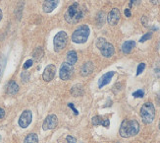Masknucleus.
Segmentation results:
<instances>
[{"instance_id":"33","label":"nucleus","mask_w":160,"mask_h":143,"mask_svg":"<svg viewBox=\"0 0 160 143\" xmlns=\"http://www.w3.org/2000/svg\"><path fill=\"white\" fill-rule=\"evenodd\" d=\"M125 15H126V17H131L132 16V13H131V11H130V9H125Z\"/></svg>"},{"instance_id":"11","label":"nucleus","mask_w":160,"mask_h":143,"mask_svg":"<svg viewBox=\"0 0 160 143\" xmlns=\"http://www.w3.org/2000/svg\"><path fill=\"white\" fill-rule=\"evenodd\" d=\"M120 11L118 8H113L112 10H111L108 14V17H107V21L109 25L111 26H115L118 24V22H119L120 20Z\"/></svg>"},{"instance_id":"30","label":"nucleus","mask_w":160,"mask_h":143,"mask_svg":"<svg viewBox=\"0 0 160 143\" xmlns=\"http://www.w3.org/2000/svg\"><path fill=\"white\" fill-rule=\"evenodd\" d=\"M66 140H67V143H76V138H74L73 136H70V135H68L66 137Z\"/></svg>"},{"instance_id":"26","label":"nucleus","mask_w":160,"mask_h":143,"mask_svg":"<svg viewBox=\"0 0 160 143\" xmlns=\"http://www.w3.org/2000/svg\"><path fill=\"white\" fill-rule=\"evenodd\" d=\"M21 77H22L23 82H27L30 79V74H29V72H23L22 75H21Z\"/></svg>"},{"instance_id":"39","label":"nucleus","mask_w":160,"mask_h":143,"mask_svg":"<svg viewBox=\"0 0 160 143\" xmlns=\"http://www.w3.org/2000/svg\"><path fill=\"white\" fill-rule=\"evenodd\" d=\"M159 129H160V123H159Z\"/></svg>"},{"instance_id":"16","label":"nucleus","mask_w":160,"mask_h":143,"mask_svg":"<svg viewBox=\"0 0 160 143\" xmlns=\"http://www.w3.org/2000/svg\"><path fill=\"white\" fill-rule=\"evenodd\" d=\"M135 47H136V42L134 41H125L122 46V52L124 53L128 54L133 51V48Z\"/></svg>"},{"instance_id":"1","label":"nucleus","mask_w":160,"mask_h":143,"mask_svg":"<svg viewBox=\"0 0 160 143\" xmlns=\"http://www.w3.org/2000/svg\"><path fill=\"white\" fill-rule=\"evenodd\" d=\"M85 16V9L79 3H73L68 7L64 14L65 21L69 24H76Z\"/></svg>"},{"instance_id":"21","label":"nucleus","mask_w":160,"mask_h":143,"mask_svg":"<svg viewBox=\"0 0 160 143\" xmlns=\"http://www.w3.org/2000/svg\"><path fill=\"white\" fill-rule=\"evenodd\" d=\"M71 92H72V94L74 96H81L82 94L83 90H82L81 85H76V86H74V87L72 88V91Z\"/></svg>"},{"instance_id":"14","label":"nucleus","mask_w":160,"mask_h":143,"mask_svg":"<svg viewBox=\"0 0 160 143\" xmlns=\"http://www.w3.org/2000/svg\"><path fill=\"white\" fill-rule=\"evenodd\" d=\"M113 76H114V72H113V71H110V72H107V73H105L104 75H102L100 77V79H99V82H98L99 88H102L105 85H107L110 82V80L112 79Z\"/></svg>"},{"instance_id":"27","label":"nucleus","mask_w":160,"mask_h":143,"mask_svg":"<svg viewBox=\"0 0 160 143\" xmlns=\"http://www.w3.org/2000/svg\"><path fill=\"white\" fill-rule=\"evenodd\" d=\"M104 13L103 12H100L98 15H97V20H99L100 22H99V25H102L104 23Z\"/></svg>"},{"instance_id":"20","label":"nucleus","mask_w":160,"mask_h":143,"mask_svg":"<svg viewBox=\"0 0 160 143\" xmlns=\"http://www.w3.org/2000/svg\"><path fill=\"white\" fill-rule=\"evenodd\" d=\"M43 54H44V52L42 51V48H41V47H38V48L34 49V52L32 53V56H33L34 59L38 60V59H40L41 57L43 56Z\"/></svg>"},{"instance_id":"4","label":"nucleus","mask_w":160,"mask_h":143,"mask_svg":"<svg viewBox=\"0 0 160 143\" xmlns=\"http://www.w3.org/2000/svg\"><path fill=\"white\" fill-rule=\"evenodd\" d=\"M89 33H90V30L88 26L87 25L81 26L73 33L72 41L76 42V44H83V42H86L88 41L89 37Z\"/></svg>"},{"instance_id":"25","label":"nucleus","mask_w":160,"mask_h":143,"mask_svg":"<svg viewBox=\"0 0 160 143\" xmlns=\"http://www.w3.org/2000/svg\"><path fill=\"white\" fill-rule=\"evenodd\" d=\"M154 73L157 77H160V62H157L154 66Z\"/></svg>"},{"instance_id":"9","label":"nucleus","mask_w":160,"mask_h":143,"mask_svg":"<svg viewBox=\"0 0 160 143\" xmlns=\"http://www.w3.org/2000/svg\"><path fill=\"white\" fill-rule=\"evenodd\" d=\"M32 119V112L29 111V110L24 111L23 113L21 114L20 118H19V125L22 128H26V127H28L31 124Z\"/></svg>"},{"instance_id":"38","label":"nucleus","mask_w":160,"mask_h":143,"mask_svg":"<svg viewBox=\"0 0 160 143\" xmlns=\"http://www.w3.org/2000/svg\"><path fill=\"white\" fill-rule=\"evenodd\" d=\"M157 101L160 103V94H159V95H158V97H157Z\"/></svg>"},{"instance_id":"3","label":"nucleus","mask_w":160,"mask_h":143,"mask_svg":"<svg viewBox=\"0 0 160 143\" xmlns=\"http://www.w3.org/2000/svg\"><path fill=\"white\" fill-rule=\"evenodd\" d=\"M141 117L144 124H151L155 118V109L153 104L150 102L143 104L141 109Z\"/></svg>"},{"instance_id":"40","label":"nucleus","mask_w":160,"mask_h":143,"mask_svg":"<svg viewBox=\"0 0 160 143\" xmlns=\"http://www.w3.org/2000/svg\"><path fill=\"white\" fill-rule=\"evenodd\" d=\"M121 1H124V0H121Z\"/></svg>"},{"instance_id":"28","label":"nucleus","mask_w":160,"mask_h":143,"mask_svg":"<svg viewBox=\"0 0 160 143\" xmlns=\"http://www.w3.org/2000/svg\"><path fill=\"white\" fill-rule=\"evenodd\" d=\"M3 68H4V59L2 57H0V79H1V76L3 73Z\"/></svg>"},{"instance_id":"24","label":"nucleus","mask_w":160,"mask_h":143,"mask_svg":"<svg viewBox=\"0 0 160 143\" xmlns=\"http://www.w3.org/2000/svg\"><path fill=\"white\" fill-rule=\"evenodd\" d=\"M144 68H145V64H144L143 62H142V63H141L140 65H138V69H137V75H138V76L140 75V74L142 72V71L144 70Z\"/></svg>"},{"instance_id":"8","label":"nucleus","mask_w":160,"mask_h":143,"mask_svg":"<svg viewBox=\"0 0 160 143\" xmlns=\"http://www.w3.org/2000/svg\"><path fill=\"white\" fill-rule=\"evenodd\" d=\"M58 124V118L55 114H49L47 116L43 121V124H42V128L43 130H49V129H53L57 126Z\"/></svg>"},{"instance_id":"12","label":"nucleus","mask_w":160,"mask_h":143,"mask_svg":"<svg viewBox=\"0 0 160 143\" xmlns=\"http://www.w3.org/2000/svg\"><path fill=\"white\" fill-rule=\"evenodd\" d=\"M60 0H44L42 4V9L45 13L52 12L58 6Z\"/></svg>"},{"instance_id":"13","label":"nucleus","mask_w":160,"mask_h":143,"mask_svg":"<svg viewBox=\"0 0 160 143\" xmlns=\"http://www.w3.org/2000/svg\"><path fill=\"white\" fill-rule=\"evenodd\" d=\"M94 67H93V63L92 62H86L81 67L80 69V72H81V75L82 76H88L89 75L90 73H92V71H93Z\"/></svg>"},{"instance_id":"32","label":"nucleus","mask_w":160,"mask_h":143,"mask_svg":"<svg viewBox=\"0 0 160 143\" xmlns=\"http://www.w3.org/2000/svg\"><path fill=\"white\" fill-rule=\"evenodd\" d=\"M68 106H69V107H70V108H71V109L73 110V112L75 113V114H79V112H78L77 110H76V109H75V107H74V105H73L72 103H70V104H68Z\"/></svg>"},{"instance_id":"5","label":"nucleus","mask_w":160,"mask_h":143,"mask_svg":"<svg viewBox=\"0 0 160 143\" xmlns=\"http://www.w3.org/2000/svg\"><path fill=\"white\" fill-rule=\"evenodd\" d=\"M68 42V35L66 32L61 31L55 35L54 40H53V45H54V51L56 52H60L66 47Z\"/></svg>"},{"instance_id":"10","label":"nucleus","mask_w":160,"mask_h":143,"mask_svg":"<svg viewBox=\"0 0 160 143\" xmlns=\"http://www.w3.org/2000/svg\"><path fill=\"white\" fill-rule=\"evenodd\" d=\"M55 73H56V67H55L53 64H49V65H47L43 71V74H42V78L43 80L46 81V82H49L51 81L54 76H55Z\"/></svg>"},{"instance_id":"6","label":"nucleus","mask_w":160,"mask_h":143,"mask_svg":"<svg viewBox=\"0 0 160 143\" xmlns=\"http://www.w3.org/2000/svg\"><path fill=\"white\" fill-rule=\"evenodd\" d=\"M96 47L97 48L100 49V52L104 57H111L115 52L113 45L107 42L105 39H103V38H99L96 41Z\"/></svg>"},{"instance_id":"2","label":"nucleus","mask_w":160,"mask_h":143,"mask_svg":"<svg viewBox=\"0 0 160 143\" xmlns=\"http://www.w3.org/2000/svg\"><path fill=\"white\" fill-rule=\"evenodd\" d=\"M140 131V124L135 119H126L121 124L120 135L124 138H129L135 136Z\"/></svg>"},{"instance_id":"7","label":"nucleus","mask_w":160,"mask_h":143,"mask_svg":"<svg viewBox=\"0 0 160 143\" xmlns=\"http://www.w3.org/2000/svg\"><path fill=\"white\" fill-rule=\"evenodd\" d=\"M73 72H74L73 65H71V64L68 63V62H64L60 67L59 75H60V78L62 80L66 81V80H69L72 77Z\"/></svg>"},{"instance_id":"31","label":"nucleus","mask_w":160,"mask_h":143,"mask_svg":"<svg viewBox=\"0 0 160 143\" xmlns=\"http://www.w3.org/2000/svg\"><path fill=\"white\" fill-rule=\"evenodd\" d=\"M130 6H133V5H138L141 3V0H130Z\"/></svg>"},{"instance_id":"17","label":"nucleus","mask_w":160,"mask_h":143,"mask_svg":"<svg viewBox=\"0 0 160 143\" xmlns=\"http://www.w3.org/2000/svg\"><path fill=\"white\" fill-rule=\"evenodd\" d=\"M67 61H68V63H70L71 65H73V64H75L76 62H77V60H78V55H77V53H76V52H74V51H71V52H69L68 53H67Z\"/></svg>"},{"instance_id":"29","label":"nucleus","mask_w":160,"mask_h":143,"mask_svg":"<svg viewBox=\"0 0 160 143\" xmlns=\"http://www.w3.org/2000/svg\"><path fill=\"white\" fill-rule=\"evenodd\" d=\"M32 63H33V61H32V59L27 60V61L25 62V64H24V69H28L29 67H31V66L32 65Z\"/></svg>"},{"instance_id":"35","label":"nucleus","mask_w":160,"mask_h":143,"mask_svg":"<svg viewBox=\"0 0 160 143\" xmlns=\"http://www.w3.org/2000/svg\"><path fill=\"white\" fill-rule=\"evenodd\" d=\"M4 117H5V111L3 109L0 108V119L3 118Z\"/></svg>"},{"instance_id":"18","label":"nucleus","mask_w":160,"mask_h":143,"mask_svg":"<svg viewBox=\"0 0 160 143\" xmlns=\"http://www.w3.org/2000/svg\"><path fill=\"white\" fill-rule=\"evenodd\" d=\"M19 91V86L18 84L15 82V81H12L9 83L8 85V89H7V92H8V94H11V95H15L17 94Z\"/></svg>"},{"instance_id":"15","label":"nucleus","mask_w":160,"mask_h":143,"mask_svg":"<svg viewBox=\"0 0 160 143\" xmlns=\"http://www.w3.org/2000/svg\"><path fill=\"white\" fill-rule=\"evenodd\" d=\"M92 123L93 125H103L104 127H108L110 124L109 119H105L100 116H96V117L92 118Z\"/></svg>"},{"instance_id":"23","label":"nucleus","mask_w":160,"mask_h":143,"mask_svg":"<svg viewBox=\"0 0 160 143\" xmlns=\"http://www.w3.org/2000/svg\"><path fill=\"white\" fill-rule=\"evenodd\" d=\"M133 96L135 98H142L144 96V92L142 90H138L135 93H133Z\"/></svg>"},{"instance_id":"22","label":"nucleus","mask_w":160,"mask_h":143,"mask_svg":"<svg viewBox=\"0 0 160 143\" xmlns=\"http://www.w3.org/2000/svg\"><path fill=\"white\" fill-rule=\"evenodd\" d=\"M151 36H152V33H151V32H149V33H147V34L143 35L142 37L141 38V40H140V42H144V41H148V40L151 38Z\"/></svg>"},{"instance_id":"37","label":"nucleus","mask_w":160,"mask_h":143,"mask_svg":"<svg viewBox=\"0 0 160 143\" xmlns=\"http://www.w3.org/2000/svg\"><path fill=\"white\" fill-rule=\"evenodd\" d=\"M2 16H3V14H2L1 9H0V21H1V19H2Z\"/></svg>"},{"instance_id":"19","label":"nucleus","mask_w":160,"mask_h":143,"mask_svg":"<svg viewBox=\"0 0 160 143\" xmlns=\"http://www.w3.org/2000/svg\"><path fill=\"white\" fill-rule=\"evenodd\" d=\"M24 143H38V137L36 133H30L29 135H27Z\"/></svg>"},{"instance_id":"36","label":"nucleus","mask_w":160,"mask_h":143,"mask_svg":"<svg viewBox=\"0 0 160 143\" xmlns=\"http://www.w3.org/2000/svg\"><path fill=\"white\" fill-rule=\"evenodd\" d=\"M150 2H151L152 4L156 5V4H158V3L160 2V0H150Z\"/></svg>"},{"instance_id":"34","label":"nucleus","mask_w":160,"mask_h":143,"mask_svg":"<svg viewBox=\"0 0 160 143\" xmlns=\"http://www.w3.org/2000/svg\"><path fill=\"white\" fill-rule=\"evenodd\" d=\"M142 21L143 26L147 27V26H148V19H147V16H143V17H142Z\"/></svg>"}]
</instances>
